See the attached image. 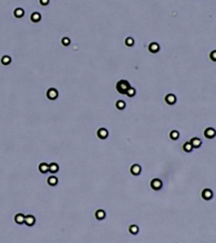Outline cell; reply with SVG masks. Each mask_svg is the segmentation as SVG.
Here are the masks:
<instances>
[{
  "instance_id": "cell-17",
  "label": "cell",
  "mask_w": 216,
  "mask_h": 243,
  "mask_svg": "<svg viewBox=\"0 0 216 243\" xmlns=\"http://www.w3.org/2000/svg\"><path fill=\"white\" fill-rule=\"evenodd\" d=\"M14 14L16 18H22L24 14H25V11L21 8H17L14 11Z\"/></svg>"
},
{
  "instance_id": "cell-24",
  "label": "cell",
  "mask_w": 216,
  "mask_h": 243,
  "mask_svg": "<svg viewBox=\"0 0 216 243\" xmlns=\"http://www.w3.org/2000/svg\"><path fill=\"white\" fill-rule=\"evenodd\" d=\"M133 43H134V40H133V38H131V37H127V38L125 40V44H126L127 46H128V47L133 46Z\"/></svg>"
},
{
  "instance_id": "cell-1",
  "label": "cell",
  "mask_w": 216,
  "mask_h": 243,
  "mask_svg": "<svg viewBox=\"0 0 216 243\" xmlns=\"http://www.w3.org/2000/svg\"><path fill=\"white\" fill-rule=\"evenodd\" d=\"M130 88V84L127 82V80H120L117 84V90L119 93L124 95L127 93V91L128 90V89Z\"/></svg>"
},
{
  "instance_id": "cell-18",
  "label": "cell",
  "mask_w": 216,
  "mask_h": 243,
  "mask_svg": "<svg viewBox=\"0 0 216 243\" xmlns=\"http://www.w3.org/2000/svg\"><path fill=\"white\" fill-rule=\"evenodd\" d=\"M105 216H106V214L101 209L97 210L96 213H95V217H96L97 220H103V219L105 218Z\"/></svg>"
},
{
  "instance_id": "cell-2",
  "label": "cell",
  "mask_w": 216,
  "mask_h": 243,
  "mask_svg": "<svg viewBox=\"0 0 216 243\" xmlns=\"http://www.w3.org/2000/svg\"><path fill=\"white\" fill-rule=\"evenodd\" d=\"M47 98L51 100H56L58 98V90H56L54 88H50L48 90L47 92Z\"/></svg>"
},
{
  "instance_id": "cell-21",
  "label": "cell",
  "mask_w": 216,
  "mask_h": 243,
  "mask_svg": "<svg viewBox=\"0 0 216 243\" xmlns=\"http://www.w3.org/2000/svg\"><path fill=\"white\" fill-rule=\"evenodd\" d=\"M125 106H126L125 102L122 100H118L117 102L116 103V107H117V108L119 109V110H122V109H124Z\"/></svg>"
},
{
  "instance_id": "cell-23",
  "label": "cell",
  "mask_w": 216,
  "mask_h": 243,
  "mask_svg": "<svg viewBox=\"0 0 216 243\" xmlns=\"http://www.w3.org/2000/svg\"><path fill=\"white\" fill-rule=\"evenodd\" d=\"M135 93H136V90H135V89L134 88H129L128 89V90L127 91V93H126V95L128 96V97H132V96H133L134 95H135Z\"/></svg>"
},
{
  "instance_id": "cell-20",
  "label": "cell",
  "mask_w": 216,
  "mask_h": 243,
  "mask_svg": "<svg viewBox=\"0 0 216 243\" xmlns=\"http://www.w3.org/2000/svg\"><path fill=\"white\" fill-rule=\"evenodd\" d=\"M193 146H192V144L189 143V142H187V143L184 144H183V149L185 150L186 152H191L192 149H193Z\"/></svg>"
},
{
  "instance_id": "cell-4",
  "label": "cell",
  "mask_w": 216,
  "mask_h": 243,
  "mask_svg": "<svg viewBox=\"0 0 216 243\" xmlns=\"http://www.w3.org/2000/svg\"><path fill=\"white\" fill-rule=\"evenodd\" d=\"M216 134V131L212 128H208L204 131V136L207 139H213Z\"/></svg>"
},
{
  "instance_id": "cell-12",
  "label": "cell",
  "mask_w": 216,
  "mask_h": 243,
  "mask_svg": "<svg viewBox=\"0 0 216 243\" xmlns=\"http://www.w3.org/2000/svg\"><path fill=\"white\" fill-rule=\"evenodd\" d=\"M58 170H59V166L57 163L53 162V163L49 164V171H48L49 172L54 174V173H57L58 171Z\"/></svg>"
},
{
  "instance_id": "cell-5",
  "label": "cell",
  "mask_w": 216,
  "mask_h": 243,
  "mask_svg": "<svg viewBox=\"0 0 216 243\" xmlns=\"http://www.w3.org/2000/svg\"><path fill=\"white\" fill-rule=\"evenodd\" d=\"M202 197L203 199L205 200H209L211 199L212 198H213V193L210 189H204L203 191L202 192Z\"/></svg>"
},
{
  "instance_id": "cell-19",
  "label": "cell",
  "mask_w": 216,
  "mask_h": 243,
  "mask_svg": "<svg viewBox=\"0 0 216 243\" xmlns=\"http://www.w3.org/2000/svg\"><path fill=\"white\" fill-rule=\"evenodd\" d=\"M11 58L9 56H3L1 58V63L3 64V65H9V64L11 63Z\"/></svg>"
},
{
  "instance_id": "cell-8",
  "label": "cell",
  "mask_w": 216,
  "mask_h": 243,
  "mask_svg": "<svg viewBox=\"0 0 216 243\" xmlns=\"http://www.w3.org/2000/svg\"><path fill=\"white\" fill-rule=\"evenodd\" d=\"M97 135L101 139H105L108 136V131L106 128H100L97 131Z\"/></svg>"
},
{
  "instance_id": "cell-25",
  "label": "cell",
  "mask_w": 216,
  "mask_h": 243,
  "mask_svg": "<svg viewBox=\"0 0 216 243\" xmlns=\"http://www.w3.org/2000/svg\"><path fill=\"white\" fill-rule=\"evenodd\" d=\"M129 231L132 234H137L138 232V228L136 225H132V226H130V228H129Z\"/></svg>"
},
{
  "instance_id": "cell-22",
  "label": "cell",
  "mask_w": 216,
  "mask_h": 243,
  "mask_svg": "<svg viewBox=\"0 0 216 243\" xmlns=\"http://www.w3.org/2000/svg\"><path fill=\"white\" fill-rule=\"evenodd\" d=\"M170 137H171V139H174V140L177 139L178 138H179V133H178L177 131L174 130V131H172V132H171V133H170Z\"/></svg>"
},
{
  "instance_id": "cell-10",
  "label": "cell",
  "mask_w": 216,
  "mask_h": 243,
  "mask_svg": "<svg viewBox=\"0 0 216 243\" xmlns=\"http://www.w3.org/2000/svg\"><path fill=\"white\" fill-rule=\"evenodd\" d=\"M39 171H40V172H42L43 174L47 173L49 171V165L45 163V162H42V163H41L39 165Z\"/></svg>"
},
{
  "instance_id": "cell-15",
  "label": "cell",
  "mask_w": 216,
  "mask_h": 243,
  "mask_svg": "<svg viewBox=\"0 0 216 243\" xmlns=\"http://www.w3.org/2000/svg\"><path fill=\"white\" fill-rule=\"evenodd\" d=\"M149 50H150V52H153V53H155V52H157L160 50V46L158 45L157 43H155V42L150 43V46H149Z\"/></svg>"
},
{
  "instance_id": "cell-26",
  "label": "cell",
  "mask_w": 216,
  "mask_h": 243,
  "mask_svg": "<svg viewBox=\"0 0 216 243\" xmlns=\"http://www.w3.org/2000/svg\"><path fill=\"white\" fill-rule=\"evenodd\" d=\"M62 44H63V46H65V47L69 46V44H70V39L68 38V37H63L62 39Z\"/></svg>"
},
{
  "instance_id": "cell-6",
  "label": "cell",
  "mask_w": 216,
  "mask_h": 243,
  "mask_svg": "<svg viewBox=\"0 0 216 243\" xmlns=\"http://www.w3.org/2000/svg\"><path fill=\"white\" fill-rule=\"evenodd\" d=\"M35 223V217L33 215H30V214H29V215L25 216V224L27 226H32V225H34Z\"/></svg>"
},
{
  "instance_id": "cell-16",
  "label": "cell",
  "mask_w": 216,
  "mask_h": 243,
  "mask_svg": "<svg viewBox=\"0 0 216 243\" xmlns=\"http://www.w3.org/2000/svg\"><path fill=\"white\" fill-rule=\"evenodd\" d=\"M58 178L54 176H51L48 177V179H47V183H48L50 186H52V187L56 186L58 184Z\"/></svg>"
},
{
  "instance_id": "cell-14",
  "label": "cell",
  "mask_w": 216,
  "mask_h": 243,
  "mask_svg": "<svg viewBox=\"0 0 216 243\" xmlns=\"http://www.w3.org/2000/svg\"><path fill=\"white\" fill-rule=\"evenodd\" d=\"M140 172H141V167H140V165L135 164V165H133V166L131 167V173H133V175L137 176V175H138V174L140 173Z\"/></svg>"
},
{
  "instance_id": "cell-27",
  "label": "cell",
  "mask_w": 216,
  "mask_h": 243,
  "mask_svg": "<svg viewBox=\"0 0 216 243\" xmlns=\"http://www.w3.org/2000/svg\"><path fill=\"white\" fill-rule=\"evenodd\" d=\"M210 58H211V60H213V61H214V62H216V50L213 51L210 53Z\"/></svg>"
},
{
  "instance_id": "cell-7",
  "label": "cell",
  "mask_w": 216,
  "mask_h": 243,
  "mask_svg": "<svg viewBox=\"0 0 216 243\" xmlns=\"http://www.w3.org/2000/svg\"><path fill=\"white\" fill-rule=\"evenodd\" d=\"M165 100H166V102L168 105H173L176 103V101H177V97L172 94H168L166 96Z\"/></svg>"
},
{
  "instance_id": "cell-9",
  "label": "cell",
  "mask_w": 216,
  "mask_h": 243,
  "mask_svg": "<svg viewBox=\"0 0 216 243\" xmlns=\"http://www.w3.org/2000/svg\"><path fill=\"white\" fill-rule=\"evenodd\" d=\"M25 216L23 214H17L14 216V221L17 223L18 225H21L25 223Z\"/></svg>"
},
{
  "instance_id": "cell-3",
  "label": "cell",
  "mask_w": 216,
  "mask_h": 243,
  "mask_svg": "<svg viewBox=\"0 0 216 243\" xmlns=\"http://www.w3.org/2000/svg\"><path fill=\"white\" fill-rule=\"evenodd\" d=\"M150 185H151V188H153L154 190H160L162 188V181L160 179L155 178V179L151 181Z\"/></svg>"
},
{
  "instance_id": "cell-11",
  "label": "cell",
  "mask_w": 216,
  "mask_h": 243,
  "mask_svg": "<svg viewBox=\"0 0 216 243\" xmlns=\"http://www.w3.org/2000/svg\"><path fill=\"white\" fill-rule=\"evenodd\" d=\"M189 143L192 144L193 148H198V147L200 146V145H201L202 142H201V139H199L198 138L195 137V138H193V139L190 140Z\"/></svg>"
},
{
  "instance_id": "cell-28",
  "label": "cell",
  "mask_w": 216,
  "mask_h": 243,
  "mask_svg": "<svg viewBox=\"0 0 216 243\" xmlns=\"http://www.w3.org/2000/svg\"><path fill=\"white\" fill-rule=\"evenodd\" d=\"M48 3H49L48 0H47V1H42V0H41V1H40V3H41V4H42V5L48 4Z\"/></svg>"
},
{
  "instance_id": "cell-13",
  "label": "cell",
  "mask_w": 216,
  "mask_h": 243,
  "mask_svg": "<svg viewBox=\"0 0 216 243\" xmlns=\"http://www.w3.org/2000/svg\"><path fill=\"white\" fill-rule=\"evenodd\" d=\"M41 19H42V16L38 12H34V13H32V14L30 15V19L32 22L37 23L41 20Z\"/></svg>"
}]
</instances>
